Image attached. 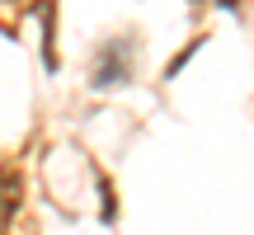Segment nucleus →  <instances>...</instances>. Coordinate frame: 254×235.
<instances>
[{
    "instance_id": "1",
    "label": "nucleus",
    "mask_w": 254,
    "mask_h": 235,
    "mask_svg": "<svg viewBox=\"0 0 254 235\" xmlns=\"http://www.w3.org/2000/svg\"><path fill=\"white\" fill-rule=\"evenodd\" d=\"M123 75H127V43L104 47L99 71H94V90H109V80H123Z\"/></svg>"
},
{
    "instance_id": "2",
    "label": "nucleus",
    "mask_w": 254,
    "mask_h": 235,
    "mask_svg": "<svg viewBox=\"0 0 254 235\" xmlns=\"http://www.w3.org/2000/svg\"><path fill=\"white\" fill-rule=\"evenodd\" d=\"M19 207V179L14 174H5V193H0V226L9 221V212Z\"/></svg>"
}]
</instances>
